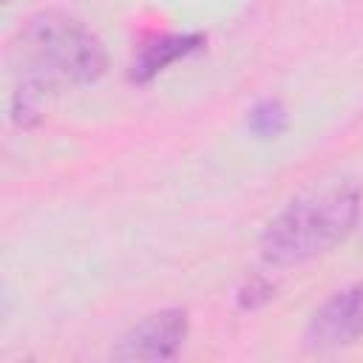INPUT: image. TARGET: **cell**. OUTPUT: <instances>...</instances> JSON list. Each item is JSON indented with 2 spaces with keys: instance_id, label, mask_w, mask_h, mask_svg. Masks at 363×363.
Listing matches in <instances>:
<instances>
[{
  "instance_id": "cell-1",
  "label": "cell",
  "mask_w": 363,
  "mask_h": 363,
  "mask_svg": "<svg viewBox=\"0 0 363 363\" xmlns=\"http://www.w3.org/2000/svg\"><path fill=\"white\" fill-rule=\"evenodd\" d=\"M14 88L37 96L82 88L96 82L108 68L102 40L74 14L37 11L9 43Z\"/></svg>"
},
{
  "instance_id": "cell-2",
  "label": "cell",
  "mask_w": 363,
  "mask_h": 363,
  "mask_svg": "<svg viewBox=\"0 0 363 363\" xmlns=\"http://www.w3.org/2000/svg\"><path fill=\"white\" fill-rule=\"evenodd\" d=\"M363 190L354 179H323L286 201L261 233V258L295 267L337 247L357 224Z\"/></svg>"
},
{
  "instance_id": "cell-3",
  "label": "cell",
  "mask_w": 363,
  "mask_h": 363,
  "mask_svg": "<svg viewBox=\"0 0 363 363\" xmlns=\"http://www.w3.org/2000/svg\"><path fill=\"white\" fill-rule=\"evenodd\" d=\"M363 337V281L332 292L306 320L303 346L312 352H332Z\"/></svg>"
},
{
  "instance_id": "cell-4",
  "label": "cell",
  "mask_w": 363,
  "mask_h": 363,
  "mask_svg": "<svg viewBox=\"0 0 363 363\" xmlns=\"http://www.w3.org/2000/svg\"><path fill=\"white\" fill-rule=\"evenodd\" d=\"M190 320L187 309L167 306L136 320L113 349L116 360H170L184 346Z\"/></svg>"
},
{
  "instance_id": "cell-5",
  "label": "cell",
  "mask_w": 363,
  "mask_h": 363,
  "mask_svg": "<svg viewBox=\"0 0 363 363\" xmlns=\"http://www.w3.org/2000/svg\"><path fill=\"white\" fill-rule=\"evenodd\" d=\"M204 48V34L193 31V34H153L150 40H145L133 60H130V79L133 82H150L156 74H162L167 65H173L176 60H184L196 51Z\"/></svg>"
},
{
  "instance_id": "cell-6",
  "label": "cell",
  "mask_w": 363,
  "mask_h": 363,
  "mask_svg": "<svg viewBox=\"0 0 363 363\" xmlns=\"http://www.w3.org/2000/svg\"><path fill=\"white\" fill-rule=\"evenodd\" d=\"M286 125H289V116H286L284 102H278V99H261L258 105H252V111L247 116V128L258 139H275L286 130Z\"/></svg>"
},
{
  "instance_id": "cell-7",
  "label": "cell",
  "mask_w": 363,
  "mask_h": 363,
  "mask_svg": "<svg viewBox=\"0 0 363 363\" xmlns=\"http://www.w3.org/2000/svg\"><path fill=\"white\" fill-rule=\"evenodd\" d=\"M272 295H275V286H272V281H267L264 275H250V278H244L241 281V286L235 289V303L241 306V309H261L267 301H272Z\"/></svg>"
}]
</instances>
